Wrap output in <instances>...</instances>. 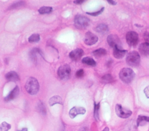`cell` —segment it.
<instances>
[{
  "instance_id": "obj_1",
  "label": "cell",
  "mask_w": 149,
  "mask_h": 131,
  "mask_svg": "<svg viewBox=\"0 0 149 131\" xmlns=\"http://www.w3.org/2000/svg\"><path fill=\"white\" fill-rule=\"evenodd\" d=\"M25 88L29 94H36L40 89V85L37 79L33 77H29L25 84Z\"/></svg>"
},
{
  "instance_id": "obj_2",
  "label": "cell",
  "mask_w": 149,
  "mask_h": 131,
  "mask_svg": "<svg viewBox=\"0 0 149 131\" xmlns=\"http://www.w3.org/2000/svg\"><path fill=\"white\" fill-rule=\"evenodd\" d=\"M135 73L129 68H123L119 72V78L125 83H130L134 79Z\"/></svg>"
},
{
  "instance_id": "obj_3",
  "label": "cell",
  "mask_w": 149,
  "mask_h": 131,
  "mask_svg": "<svg viewBox=\"0 0 149 131\" xmlns=\"http://www.w3.org/2000/svg\"><path fill=\"white\" fill-rule=\"evenodd\" d=\"M74 23L76 28L79 29H84L89 26L90 20L87 17L78 14L74 17Z\"/></svg>"
},
{
  "instance_id": "obj_4",
  "label": "cell",
  "mask_w": 149,
  "mask_h": 131,
  "mask_svg": "<svg viewBox=\"0 0 149 131\" xmlns=\"http://www.w3.org/2000/svg\"><path fill=\"white\" fill-rule=\"evenodd\" d=\"M126 62L127 65L130 66H137L140 64V56L139 54L135 51L129 52L126 57Z\"/></svg>"
},
{
  "instance_id": "obj_5",
  "label": "cell",
  "mask_w": 149,
  "mask_h": 131,
  "mask_svg": "<svg viewBox=\"0 0 149 131\" xmlns=\"http://www.w3.org/2000/svg\"><path fill=\"white\" fill-rule=\"evenodd\" d=\"M70 72L71 69L70 66L68 64H65L61 65L58 68L57 74L60 79L66 80L69 77L70 75Z\"/></svg>"
},
{
  "instance_id": "obj_6",
  "label": "cell",
  "mask_w": 149,
  "mask_h": 131,
  "mask_svg": "<svg viewBox=\"0 0 149 131\" xmlns=\"http://www.w3.org/2000/svg\"><path fill=\"white\" fill-rule=\"evenodd\" d=\"M115 112L119 117L124 119L129 118L132 114V111L123 108L121 105L118 104L115 106Z\"/></svg>"
},
{
  "instance_id": "obj_7",
  "label": "cell",
  "mask_w": 149,
  "mask_h": 131,
  "mask_svg": "<svg viewBox=\"0 0 149 131\" xmlns=\"http://www.w3.org/2000/svg\"><path fill=\"white\" fill-rule=\"evenodd\" d=\"M126 40L129 46L134 47L137 44L139 41L138 34L133 31H129L126 35Z\"/></svg>"
},
{
  "instance_id": "obj_8",
  "label": "cell",
  "mask_w": 149,
  "mask_h": 131,
  "mask_svg": "<svg viewBox=\"0 0 149 131\" xmlns=\"http://www.w3.org/2000/svg\"><path fill=\"white\" fill-rule=\"evenodd\" d=\"M98 40V37L90 31H87L84 36V42L87 45L95 44Z\"/></svg>"
},
{
  "instance_id": "obj_9",
  "label": "cell",
  "mask_w": 149,
  "mask_h": 131,
  "mask_svg": "<svg viewBox=\"0 0 149 131\" xmlns=\"http://www.w3.org/2000/svg\"><path fill=\"white\" fill-rule=\"evenodd\" d=\"M107 43L109 45L113 48L115 47H122L121 46V41L119 38V37L115 34H110L107 37Z\"/></svg>"
},
{
  "instance_id": "obj_10",
  "label": "cell",
  "mask_w": 149,
  "mask_h": 131,
  "mask_svg": "<svg viewBox=\"0 0 149 131\" xmlns=\"http://www.w3.org/2000/svg\"><path fill=\"white\" fill-rule=\"evenodd\" d=\"M86 112V110L84 107L75 106L70 109L69 112V115L70 118L73 119L78 115H84Z\"/></svg>"
},
{
  "instance_id": "obj_11",
  "label": "cell",
  "mask_w": 149,
  "mask_h": 131,
  "mask_svg": "<svg viewBox=\"0 0 149 131\" xmlns=\"http://www.w3.org/2000/svg\"><path fill=\"white\" fill-rule=\"evenodd\" d=\"M83 54H84V51L82 49L77 48V49H75L69 53V56L72 60L77 61L81 58V57L83 56Z\"/></svg>"
},
{
  "instance_id": "obj_12",
  "label": "cell",
  "mask_w": 149,
  "mask_h": 131,
  "mask_svg": "<svg viewBox=\"0 0 149 131\" xmlns=\"http://www.w3.org/2000/svg\"><path fill=\"white\" fill-rule=\"evenodd\" d=\"M127 52V50L123 49L122 47H115L113 48V55L115 58L117 59L122 58Z\"/></svg>"
},
{
  "instance_id": "obj_13",
  "label": "cell",
  "mask_w": 149,
  "mask_h": 131,
  "mask_svg": "<svg viewBox=\"0 0 149 131\" xmlns=\"http://www.w3.org/2000/svg\"><path fill=\"white\" fill-rule=\"evenodd\" d=\"M19 88L17 86H16L9 94L8 95H6L5 98L4 100L6 102L10 101L11 100H13V99H15L16 97H17V95H19Z\"/></svg>"
},
{
  "instance_id": "obj_14",
  "label": "cell",
  "mask_w": 149,
  "mask_h": 131,
  "mask_svg": "<svg viewBox=\"0 0 149 131\" xmlns=\"http://www.w3.org/2000/svg\"><path fill=\"white\" fill-rule=\"evenodd\" d=\"M140 53L144 56H149V43L145 42L140 44L139 47Z\"/></svg>"
},
{
  "instance_id": "obj_15",
  "label": "cell",
  "mask_w": 149,
  "mask_h": 131,
  "mask_svg": "<svg viewBox=\"0 0 149 131\" xmlns=\"http://www.w3.org/2000/svg\"><path fill=\"white\" fill-rule=\"evenodd\" d=\"M6 79L9 82H16L19 80L18 74L15 71H10L5 75Z\"/></svg>"
},
{
  "instance_id": "obj_16",
  "label": "cell",
  "mask_w": 149,
  "mask_h": 131,
  "mask_svg": "<svg viewBox=\"0 0 149 131\" xmlns=\"http://www.w3.org/2000/svg\"><path fill=\"white\" fill-rule=\"evenodd\" d=\"M95 30L96 32H97L100 34H105L107 33H108V31L109 30V28H108V26L106 24L101 23L96 26V27L95 28Z\"/></svg>"
},
{
  "instance_id": "obj_17",
  "label": "cell",
  "mask_w": 149,
  "mask_h": 131,
  "mask_svg": "<svg viewBox=\"0 0 149 131\" xmlns=\"http://www.w3.org/2000/svg\"><path fill=\"white\" fill-rule=\"evenodd\" d=\"M37 54H40V55H42L41 51L40 50V49L38 48H34L33 49H32L30 52V59H31V61L34 62H37Z\"/></svg>"
},
{
  "instance_id": "obj_18",
  "label": "cell",
  "mask_w": 149,
  "mask_h": 131,
  "mask_svg": "<svg viewBox=\"0 0 149 131\" xmlns=\"http://www.w3.org/2000/svg\"><path fill=\"white\" fill-rule=\"evenodd\" d=\"M49 104L50 106H53L55 104L63 105V101L62 98L59 95H54L49 100Z\"/></svg>"
},
{
  "instance_id": "obj_19",
  "label": "cell",
  "mask_w": 149,
  "mask_h": 131,
  "mask_svg": "<svg viewBox=\"0 0 149 131\" xmlns=\"http://www.w3.org/2000/svg\"><path fill=\"white\" fill-rule=\"evenodd\" d=\"M146 122H149V116L145 115H139L137 119V126H139Z\"/></svg>"
},
{
  "instance_id": "obj_20",
  "label": "cell",
  "mask_w": 149,
  "mask_h": 131,
  "mask_svg": "<svg viewBox=\"0 0 149 131\" xmlns=\"http://www.w3.org/2000/svg\"><path fill=\"white\" fill-rule=\"evenodd\" d=\"M81 62H82V63H83L86 65L91 66H95L96 65L95 61L93 58L88 57V56L83 58L81 60Z\"/></svg>"
},
{
  "instance_id": "obj_21",
  "label": "cell",
  "mask_w": 149,
  "mask_h": 131,
  "mask_svg": "<svg viewBox=\"0 0 149 131\" xmlns=\"http://www.w3.org/2000/svg\"><path fill=\"white\" fill-rule=\"evenodd\" d=\"M93 54L95 57H101L107 54V51L102 48H100L94 51L93 52Z\"/></svg>"
},
{
  "instance_id": "obj_22",
  "label": "cell",
  "mask_w": 149,
  "mask_h": 131,
  "mask_svg": "<svg viewBox=\"0 0 149 131\" xmlns=\"http://www.w3.org/2000/svg\"><path fill=\"white\" fill-rule=\"evenodd\" d=\"M40 36L37 33L33 34L28 38V41L30 43H37V42H38L40 41Z\"/></svg>"
},
{
  "instance_id": "obj_23",
  "label": "cell",
  "mask_w": 149,
  "mask_h": 131,
  "mask_svg": "<svg viewBox=\"0 0 149 131\" xmlns=\"http://www.w3.org/2000/svg\"><path fill=\"white\" fill-rule=\"evenodd\" d=\"M37 111L41 114H42L43 115H45L46 114L47 111H46L45 107L41 101H39V102L38 103L37 106Z\"/></svg>"
},
{
  "instance_id": "obj_24",
  "label": "cell",
  "mask_w": 149,
  "mask_h": 131,
  "mask_svg": "<svg viewBox=\"0 0 149 131\" xmlns=\"http://www.w3.org/2000/svg\"><path fill=\"white\" fill-rule=\"evenodd\" d=\"M52 11V8L50 6H42L38 9L40 14H47L49 13Z\"/></svg>"
},
{
  "instance_id": "obj_25",
  "label": "cell",
  "mask_w": 149,
  "mask_h": 131,
  "mask_svg": "<svg viewBox=\"0 0 149 131\" xmlns=\"http://www.w3.org/2000/svg\"><path fill=\"white\" fill-rule=\"evenodd\" d=\"M100 104L98 102L96 104L94 102V116L96 121L99 120V109H100Z\"/></svg>"
},
{
  "instance_id": "obj_26",
  "label": "cell",
  "mask_w": 149,
  "mask_h": 131,
  "mask_svg": "<svg viewBox=\"0 0 149 131\" xmlns=\"http://www.w3.org/2000/svg\"><path fill=\"white\" fill-rule=\"evenodd\" d=\"M101 81L104 83H109L113 81V77L110 74H107L102 77Z\"/></svg>"
},
{
  "instance_id": "obj_27",
  "label": "cell",
  "mask_w": 149,
  "mask_h": 131,
  "mask_svg": "<svg viewBox=\"0 0 149 131\" xmlns=\"http://www.w3.org/2000/svg\"><path fill=\"white\" fill-rule=\"evenodd\" d=\"M11 128V125L6 122H3L0 125V131H8Z\"/></svg>"
},
{
  "instance_id": "obj_28",
  "label": "cell",
  "mask_w": 149,
  "mask_h": 131,
  "mask_svg": "<svg viewBox=\"0 0 149 131\" xmlns=\"http://www.w3.org/2000/svg\"><path fill=\"white\" fill-rule=\"evenodd\" d=\"M104 10V8L102 7L100 10H97L96 12H86V13L87 15H91V16H98L100 14H101L103 12Z\"/></svg>"
},
{
  "instance_id": "obj_29",
  "label": "cell",
  "mask_w": 149,
  "mask_h": 131,
  "mask_svg": "<svg viewBox=\"0 0 149 131\" xmlns=\"http://www.w3.org/2000/svg\"><path fill=\"white\" fill-rule=\"evenodd\" d=\"M24 2L23 1H19V2H17L16 3H14L13 4H12V5L10 6V7L9 8V9H14V8H17V7H19L20 6H22L23 5H24Z\"/></svg>"
},
{
  "instance_id": "obj_30",
  "label": "cell",
  "mask_w": 149,
  "mask_h": 131,
  "mask_svg": "<svg viewBox=\"0 0 149 131\" xmlns=\"http://www.w3.org/2000/svg\"><path fill=\"white\" fill-rule=\"evenodd\" d=\"M84 75V70L83 69H79L76 73V76L77 77H81Z\"/></svg>"
},
{
  "instance_id": "obj_31",
  "label": "cell",
  "mask_w": 149,
  "mask_h": 131,
  "mask_svg": "<svg viewBox=\"0 0 149 131\" xmlns=\"http://www.w3.org/2000/svg\"><path fill=\"white\" fill-rule=\"evenodd\" d=\"M144 93L147 98H149V86H147L144 90Z\"/></svg>"
},
{
  "instance_id": "obj_32",
  "label": "cell",
  "mask_w": 149,
  "mask_h": 131,
  "mask_svg": "<svg viewBox=\"0 0 149 131\" xmlns=\"http://www.w3.org/2000/svg\"><path fill=\"white\" fill-rule=\"evenodd\" d=\"M144 39L147 43H149V33H146L144 34Z\"/></svg>"
},
{
  "instance_id": "obj_33",
  "label": "cell",
  "mask_w": 149,
  "mask_h": 131,
  "mask_svg": "<svg viewBox=\"0 0 149 131\" xmlns=\"http://www.w3.org/2000/svg\"><path fill=\"white\" fill-rule=\"evenodd\" d=\"M107 2H108L110 5H116V3H117L116 1H112V0H107Z\"/></svg>"
},
{
  "instance_id": "obj_34",
  "label": "cell",
  "mask_w": 149,
  "mask_h": 131,
  "mask_svg": "<svg viewBox=\"0 0 149 131\" xmlns=\"http://www.w3.org/2000/svg\"><path fill=\"white\" fill-rule=\"evenodd\" d=\"M85 1L84 0H77V1H74V3L76 4H81L82 3H83Z\"/></svg>"
},
{
  "instance_id": "obj_35",
  "label": "cell",
  "mask_w": 149,
  "mask_h": 131,
  "mask_svg": "<svg viewBox=\"0 0 149 131\" xmlns=\"http://www.w3.org/2000/svg\"><path fill=\"white\" fill-rule=\"evenodd\" d=\"M17 131H28V129H27V128H24L22 129L21 130H17Z\"/></svg>"
},
{
  "instance_id": "obj_36",
  "label": "cell",
  "mask_w": 149,
  "mask_h": 131,
  "mask_svg": "<svg viewBox=\"0 0 149 131\" xmlns=\"http://www.w3.org/2000/svg\"><path fill=\"white\" fill-rule=\"evenodd\" d=\"M102 131H109V128L108 127H105Z\"/></svg>"
}]
</instances>
